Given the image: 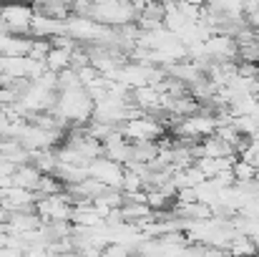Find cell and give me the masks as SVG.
I'll use <instances>...</instances> for the list:
<instances>
[{
    "mask_svg": "<svg viewBox=\"0 0 259 257\" xmlns=\"http://www.w3.org/2000/svg\"><path fill=\"white\" fill-rule=\"evenodd\" d=\"M53 111L63 119V121H86L88 116H93V98L88 96L83 86L76 88H63L56 98Z\"/></svg>",
    "mask_w": 259,
    "mask_h": 257,
    "instance_id": "obj_1",
    "label": "cell"
},
{
    "mask_svg": "<svg viewBox=\"0 0 259 257\" xmlns=\"http://www.w3.org/2000/svg\"><path fill=\"white\" fill-rule=\"evenodd\" d=\"M35 212L40 214V219L48 225V222H61V219H68L73 217V197L71 192H56V194H38L35 199Z\"/></svg>",
    "mask_w": 259,
    "mask_h": 257,
    "instance_id": "obj_2",
    "label": "cell"
},
{
    "mask_svg": "<svg viewBox=\"0 0 259 257\" xmlns=\"http://www.w3.org/2000/svg\"><path fill=\"white\" fill-rule=\"evenodd\" d=\"M33 15H35V10L30 8V3H23V0H10V3L0 5V23L5 25V30H10L15 35L30 33Z\"/></svg>",
    "mask_w": 259,
    "mask_h": 257,
    "instance_id": "obj_3",
    "label": "cell"
},
{
    "mask_svg": "<svg viewBox=\"0 0 259 257\" xmlns=\"http://www.w3.org/2000/svg\"><path fill=\"white\" fill-rule=\"evenodd\" d=\"M121 131H123V136H126L128 141L139 144V141H154L156 136H161L164 126H161L156 119H151V116H141V114H139V116L126 119L123 126H121Z\"/></svg>",
    "mask_w": 259,
    "mask_h": 257,
    "instance_id": "obj_4",
    "label": "cell"
},
{
    "mask_svg": "<svg viewBox=\"0 0 259 257\" xmlns=\"http://www.w3.org/2000/svg\"><path fill=\"white\" fill-rule=\"evenodd\" d=\"M88 174L96 176L98 181H103V184L111 187V189H121V187H123V174H126V169L121 167V162H116V159L101 154V157H96V159L88 162Z\"/></svg>",
    "mask_w": 259,
    "mask_h": 257,
    "instance_id": "obj_5",
    "label": "cell"
},
{
    "mask_svg": "<svg viewBox=\"0 0 259 257\" xmlns=\"http://www.w3.org/2000/svg\"><path fill=\"white\" fill-rule=\"evenodd\" d=\"M219 121L214 116H206V114H189L181 119L179 124V134L184 136H194V139H204V136H211L217 131Z\"/></svg>",
    "mask_w": 259,
    "mask_h": 257,
    "instance_id": "obj_6",
    "label": "cell"
},
{
    "mask_svg": "<svg viewBox=\"0 0 259 257\" xmlns=\"http://www.w3.org/2000/svg\"><path fill=\"white\" fill-rule=\"evenodd\" d=\"M30 33L33 35H40V38H53V35H61L66 33V20L63 18H56L46 10H35L33 20H30Z\"/></svg>",
    "mask_w": 259,
    "mask_h": 257,
    "instance_id": "obj_7",
    "label": "cell"
},
{
    "mask_svg": "<svg viewBox=\"0 0 259 257\" xmlns=\"http://www.w3.org/2000/svg\"><path fill=\"white\" fill-rule=\"evenodd\" d=\"M206 46V56L211 58H219V61H227V58H234L237 56V41L229 35V33H219V35H209L204 41Z\"/></svg>",
    "mask_w": 259,
    "mask_h": 257,
    "instance_id": "obj_8",
    "label": "cell"
},
{
    "mask_svg": "<svg viewBox=\"0 0 259 257\" xmlns=\"http://www.w3.org/2000/svg\"><path fill=\"white\" fill-rule=\"evenodd\" d=\"M40 176H43V171L38 169L35 164H28V162H25V164H18V167H15V171H13V184L38 192Z\"/></svg>",
    "mask_w": 259,
    "mask_h": 257,
    "instance_id": "obj_9",
    "label": "cell"
},
{
    "mask_svg": "<svg viewBox=\"0 0 259 257\" xmlns=\"http://www.w3.org/2000/svg\"><path fill=\"white\" fill-rule=\"evenodd\" d=\"M71 53H73V51H68V48H58V46H53V48L48 51V56H46V66H48L51 71L61 74V71H66V68L73 66Z\"/></svg>",
    "mask_w": 259,
    "mask_h": 257,
    "instance_id": "obj_10",
    "label": "cell"
},
{
    "mask_svg": "<svg viewBox=\"0 0 259 257\" xmlns=\"http://www.w3.org/2000/svg\"><path fill=\"white\" fill-rule=\"evenodd\" d=\"M61 184H63V179H58V174H43L40 184H38V194H56V192H61Z\"/></svg>",
    "mask_w": 259,
    "mask_h": 257,
    "instance_id": "obj_11",
    "label": "cell"
},
{
    "mask_svg": "<svg viewBox=\"0 0 259 257\" xmlns=\"http://www.w3.org/2000/svg\"><path fill=\"white\" fill-rule=\"evenodd\" d=\"M51 48H53L51 38H40V35H33V41H30V53H28V56H33V58H46Z\"/></svg>",
    "mask_w": 259,
    "mask_h": 257,
    "instance_id": "obj_12",
    "label": "cell"
}]
</instances>
